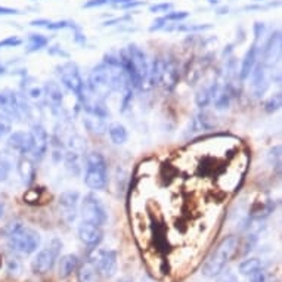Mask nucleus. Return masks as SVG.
Masks as SVG:
<instances>
[{"label": "nucleus", "instance_id": "423d86ee", "mask_svg": "<svg viewBox=\"0 0 282 282\" xmlns=\"http://www.w3.org/2000/svg\"><path fill=\"white\" fill-rule=\"evenodd\" d=\"M79 211L84 222L93 223L98 226H103L108 222V211L103 202L101 201V198H98L95 194L84 195V198L81 200L80 205H79Z\"/></svg>", "mask_w": 282, "mask_h": 282}, {"label": "nucleus", "instance_id": "72a5a7b5", "mask_svg": "<svg viewBox=\"0 0 282 282\" xmlns=\"http://www.w3.org/2000/svg\"><path fill=\"white\" fill-rule=\"evenodd\" d=\"M165 24H167V20H165V17H162V18H158V20H155L152 22V25H151V28H149V31H158V30H161L165 27Z\"/></svg>", "mask_w": 282, "mask_h": 282}, {"label": "nucleus", "instance_id": "20e7f679", "mask_svg": "<svg viewBox=\"0 0 282 282\" xmlns=\"http://www.w3.org/2000/svg\"><path fill=\"white\" fill-rule=\"evenodd\" d=\"M86 89L92 96H95L98 99H103L105 96H108V93L114 90V68H112V65L108 62H102L99 65H96L89 74Z\"/></svg>", "mask_w": 282, "mask_h": 282}, {"label": "nucleus", "instance_id": "f3484780", "mask_svg": "<svg viewBox=\"0 0 282 282\" xmlns=\"http://www.w3.org/2000/svg\"><path fill=\"white\" fill-rule=\"evenodd\" d=\"M44 95L47 98V102L53 108L62 106L64 93H62V89H61V86L58 83H55V81H46V84H44Z\"/></svg>", "mask_w": 282, "mask_h": 282}, {"label": "nucleus", "instance_id": "bb28decb", "mask_svg": "<svg viewBox=\"0 0 282 282\" xmlns=\"http://www.w3.org/2000/svg\"><path fill=\"white\" fill-rule=\"evenodd\" d=\"M31 25H34V27H44V28H47V30H62V28L70 27V22H68V21H57V22H52V21L47 20H34L31 21Z\"/></svg>", "mask_w": 282, "mask_h": 282}, {"label": "nucleus", "instance_id": "2f4dec72", "mask_svg": "<svg viewBox=\"0 0 282 282\" xmlns=\"http://www.w3.org/2000/svg\"><path fill=\"white\" fill-rule=\"evenodd\" d=\"M188 12H185V11H181V12H170V14H167L165 15V20L167 21H182V20H186L188 18Z\"/></svg>", "mask_w": 282, "mask_h": 282}, {"label": "nucleus", "instance_id": "4c0bfd02", "mask_svg": "<svg viewBox=\"0 0 282 282\" xmlns=\"http://www.w3.org/2000/svg\"><path fill=\"white\" fill-rule=\"evenodd\" d=\"M18 14H21L18 9H12V8L0 6V15H18Z\"/></svg>", "mask_w": 282, "mask_h": 282}, {"label": "nucleus", "instance_id": "4468645a", "mask_svg": "<svg viewBox=\"0 0 282 282\" xmlns=\"http://www.w3.org/2000/svg\"><path fill=\"white\" fill-rule=\"evenodd\" d=\"M216 117L207 111L198 112L192 121H191V133H198V132H207V130H213L216 127Z\"/></svg>", "mask_w": 282, "mask_h": 282}, {"label": "nucleus", "instance_id": "f257e3e1", "mask_svg": "<svg viewBox=\"0 0 282 282\" xmlns=\"http://www.w3.org/2000/svg\"><path fill=\"white\" fill-rule=\"evenodd\" d=\"M120 62L132 89H141L149 70L145 52L136 44H129L120 52Z\"/></svg>", "mask_w": 282, "mask_h": 282}, {"label": "nucleus", "instance_id": "c9c22d12", "mask_svg": "<svg viewBox=\"0 0 282 282\" xmlns=\"http://www.w3.org/2000/svg\"><path fill=\"white\" fill-rule=\"evenodd\" d=\"M248 276H250V282H266V276H264V272L262 269L254 272V273H251V275H248Z\"/></svg>", "mask_w": 282, "mask_h": 282}, {"label": "nucleus", "instance_id": "7ed1b4c3", "mask_svg": "<svg viewBox=\"0 0 282 282\" xmlns=\"http://www.w3.org/2000/svg\"><path fill=\"white\" fill-rule=\"evenodd\" d=\"M240 248V240L237 237H226L217 244V247L211 251V254L207 257L205 263L202 264V275L207 278L219 276L223 272L224 266L232 260V257L237 254Z\"/></svg>", "mask_w": 282, "mask_h": 282}, {"label": "nucleus", "instance_id": "e433bc0d", "mask_svg": "<svg viewBox=\"0 0 282 282\" xmlns=\"http://www.w3.org/2000/svg\"><path fill=\"white\" fill-rule=\"evenodd\" d=\"M264 33V24L263 22H256L254 24V34H256V40H259Z\"/></svg>", "mask_w": 282, "mask_h": 282}, {"label": "nucleus", "instance_id": "f8f14e48", "mask_svg": "<svg viewBox=\"0 0 282 282\" xmlns=\"http://www.w3.org/2000/svg\"><path fill=\"white\" fill-rule=\"evenodd\" d=\"M33 133L31 132H14L8 138V146L22 155L31 154L33 151Z\"/></svg>", "mask_w": 282, "mask_h": 282}, {"label": "nucleus", "instance_id": "cd10ccee", "mask_svg": "<svg viewBox=\"0 0 282 282\" xmlns=\"http://www.w3.org/2000/svg\"><path fill=\"white\" fill-rule=\"evenodd\" d=\"M28 41H30L28 52H34V50H40L41 47H44L49 40L43 34H31Z\"/></svg>", "mask_w": 282, "mask_h": 282}, {"label": "nucleus", "instance_id": "412c9836", "mask_svg": "<svg viewBox=\"0 0 282 282\" xmlns=\"http://www.w3.org/2000/svg\"><path fill=\"white\" fill-rule=\"evenodd\" d=\"M18 173H20L24 185H27V186L31 185L36 179V167L28 158H21L18 162Z\"/></svg>", "mask_w": 282, "mask_h": 282}, {"label": "nucleus", "instance_id": "7c9ffc66", "mask_svg": "<svg viewBox=\"0 0 282 282\" xmlns=\"http://www.w3.org/2000/svg\"><path fill=\"white\" fill-rule=\"evenodd\" d=\"M22 40L17 36H11V37H6L3 40H0V47H15V46H20Z\"/></svg>", "mask_w": 282, "mask_h": 282}, {"label": "nucleus", "instance_id": "393cba45", "mask_svg": "<svg viewBox=\"0 0 282 282\" xmlns=\"http://www.w3.org/2000/svg\"><path fill=\"white\" fill-rule=\"evenodd\" d=\"M12 168H14L12 157L8 152L0 151V182H5L9 178Z\"/></svg>", "mask_w": 282, "mask_h": 282}, {"label": "nucleus", "instance_id": "a878e982", "mask_svg": "<svg viewBox=\"0 0 282 282\" xmlns=\"http://www.w3.org/2000/svg\"><path fill=\"white\" fill-rule=\"evenodd\" d=\"M260 269H262V262L259 259H256V257L245 259L244 262L240 263V272H241L242 275H245V276H248V275L260 270Z\"/></svg>", "mask_w": 282, "mask_h": 282}, {"label": "nucleus", "instance_id": "c85d7f7f", "mask_svg": "<svg viewBox=\"0 0 282 282\" xmlns=\"http://www.w3.org/2000/svg\"><path fill=\"white\" fill-rule=\"evenodd\" d=\"M279 108H281V93L273 95L269 101L266 102V105H264V109H266L267 112H275V111H278Z\"/></svg>", "mask_w": 282, "mask_h": 282}, {"label": "nucleus", "instance_id": "9d476101", "mask_svg": "<svg viewBox=\"0 0 282 282\" xmlns=\"http://www.w3.org/2000/svg\"><path fill=\"white\" fill-rule=\"evenodd\" d=\"M80 194L77 191H64L58 198V208L61 217L67 223H73L79 216Z\"/></svg>", "mask_w": 282, "mask_h": 282}, {"label": "nucleus", "instance_id": "5701e85b", "mask_svg": "<svg viewBox=\"0 0 282 282\" xmlns=\"http://www.w3.org/2000/svg\"><path fill=\"white\" fill-rule=\"evenodd\" d=\"M98 278L99 273L90 260L83 263L79 267V282H98Z\"/></svg>", "mask_w": 282, "mask_h": 282}, {"label": "nucleus", "instance_id": "9b49d317", "mask_svg": "<svg viewBox=\"0 0 282 282\" xmlns=\"http://www.w3.org/2000/svg\"><path fill=\"white\" fill-rule=\"evenodd\" d=\"M77 235H79L80 241L83 244H86L87 247H98L101 244L102 238H103L102 226L84 222V220L79 224Z\"/></svg>", "mask_w": 282, "mask_h": 282}, {"label": "nucleus", "instance_id": "b1692460", "mask_svg": "<svg viewBox=\"0 0 282 282\" xmlns=\"http://www.w3.org/2000/svg\"><path fill=\"white\" fill-rule=\"evenodd\" d=\"M216 93H217V84H213L210 87H202L195 95V103L200 108H205L211 102V99L216 96Z\"/></svg>", "mask_w": 282, "mask_h": 282}, {"label": "nucleus", "instance_id": "2eb2a0df", "mask_svg": "<svg viewBox=\"0 0 282 282\" xmlns=\"http://www.w3.org/2000/svg\"><path fill=\"white\" fill-rule=\"evenodd\" d=\"M257 53H259L257 44H253V46L247 50V53H245V57H244V60H242L241 70H240V79H241L242 81L247 80V79L250 77V74H251L254 65L257 64Z\"/></svg>", "mask_w": 282, "mask_h": 282}, {"label": "nucleus", "instance_id": "aec40b11", "mask_svg": "<svg viewBox=\"0 0 282 282\" xmlns=\"http://www.w3.org/2000/svg\"><path fill=\"white\" fill-rule=\"evenodd\" d=\"M81 152L83 149H79L76 146H71V149L67 151L65 154V165L73 175H80L81 172Z\"/></svg>", "mask_w": 282, "mask_h": 282}, {"label": "nucleus", "instance_id": "a19ab883", "mask_svg": "<svg viewBox=\"0 0 282 282\" xmlns=\"http://www.w3.org/2000/svg\"><path fill=\"white\" fill-rule=\"evenodd\" d=\"M120 282H133L132 279H129V278H124V279H121Z\"/></svg>", "mask_w": 282, "mask_h": 282}, {"label": "nucleus", "instance_id": "1a4fd4ad", "mask_svg": "<svg viewBox=\"0 0 282 282\" xmlns=\"http://www.w3.org/2000/svg\"><path fill=\"white\" fill-rule=\"evenodd\" d=\"M90 262L103 278H112L117 272V254L112 250H95L90 256Z\"/></svg>", "mask_w": 282, "mask_h": 282}, {"label": "nucleus", "instance_id": "a211bd4d", "mask_svg": "<svg viewBox=\"0 0 282 282\" xmlns=\"http://www.w3.org/2000/svg\"><path fill=\"white\" fill-rule=\"evenodd\" d=\"M79 267V257L76 254H65L58 263V275L61 278H68Z\"/></svg>", "mask_w": 282, "mask_h": 282}, {"label": "nucleus", "instance_id": "f704fd0d", "mask_svg": "<svg viewBox=\"0 0 282 282\" xmlns=\"http://www.w3.org/2000/svg\"><path fill=\"white\" fill-rule=\"evenodd\" d=\"M106 3H111V0H89L87 3L83 5V8L89 9V8H98V6H103Z\"/></svg>", "mask_w": 282, "mask_h": 282}, {"label": "nucleus", "instance_id": "58836bf2", "mask_svg": "<svg viewBox=\"0 0 282 282\" xmlns=\"http://www.w3.org/2000/svg\"><path fill=\"white\" fill-rule=\"evenodd\" d=\"M9 129H11V127H9L8 123H2V121H0V141L9 133Z\"/></svg>", "mask_w": 282, "mask_h": 282}, {"label": "nucleus", "instance_id": "4be33fe9", "mask_svg": "<svg viewBox=\"0 0 282 282\" xmlns=\"http://www.w3.org/2000/svg\"><path fill=\"white\" fill-rule=\"evenodd\" d=\"M108 135H109V139L114 145H124L127 142L129 138V133H127V129L120 124V123H112L109 124L108 127Z\"/></svg>", "mask_w": 282, "mask_h": 282}, {"label": "nucleus", "instance_id": "dca6fc26", "mask_svg": "<svg viewBox=\"0 0 282 282\" xmlns=\"http://www.w3.org/2000/svg\"><path fill=\"white\" fill-rule=\"evenodd\" d=\"M178 81H179V70H178L176 64L165 62V68H164L160 84L165 90H173L176 87Z\"/></svg>", "mask_w": 282, "mask_h": 282}, {"label": "nucleus", "instance_id": "79ce46f5", "mask_svg": "<svg viewBox=\"0 0 282 282\" xmlns=\"http://www.w3.org/2000/svg\"><path fill=\"white\" fill-rule=\"evenodd\" d=\"M208 2H210V3H217L219 0H208Z\"/></svg>", "mask_w": 282, "mask_h": 282}, {"label": "nucleus", "instance_id": "f03ea898", "mask_svg": "<svg viewBox=\"0 0 282 282\" xmlns=\"http://www.w3.org/2000/svg\"><path fill=\"white\" fill-rule=\"evenodd\" d=\"M5 235L11 250L22 256H30L36 253L41 244L40 234L36 229L22 224L21 222L11 223L5 231Z\"/></svg>", "mask_w": 282, "mask_h": 282}, {"label": "nucleus", "instance_id": "39448f33", "mask_svg": "<svg viewBox=\"0 0 282 282\" xmlns=\"http://www.w3.org/2000/svg\"><path fill=\"white\" fill-rule=\"evenodd\" d=\"M84 185L92 191H102L108 182V165L101 152H90L86 157Z\"/></svg>", "mask_w": 282, "mask_h": 282}, {"label": "nucleus", "instance_id": "c756f323", "mask_svg": "<svg viewBox=\"0 0 282 282\" xmlns=\"http://www.w3.org/2000/svg\"><path fill=\"white\" fill-rule=\"evenodd\" d=\"M6 270L9 272L11 276H18L21 272V263L17 259H9L6 262Z\"/></svg>", "mask_w": 282, "mask_h": 282}, {"label": "nucleus", "instance_id": "473e14b6", "mask_svg": "<svg viewBox=\"0 0 282 282\" xmlns=\"http://www.w3.org/2000/svg\"><path fill=\"white\" fill-rule=\"evenodd\" d=\"M173 8V5L172 3H160V5H152L151 8H149V11L151 12H167V11H170Z\"/></svg>", "mask_w": 282, "mask_h": 282}, {"label": "nucleus", "instance_id": "ddd939ff", "mask_svg": "<svg viewBox=\"0 0 282 282\" xmlns=\"http://www.w3.org/2000/svg\"><path fill=\"white\" fill-rule=\"evenodd\" d=\"M33 141H34V145H33V158L40 161L41 158L46 155L47 152V146H49V138H47V133L44 130V127L41 124H36L33 127Z\"/></svg>", "mask_w": 282, "mask_h": 282}, {"label": "nucleus", "instance_id": "6e6552de", "mask_svg": "<svg viewBox=\"0 0 282 282\" xmlns=\"http://www.w3.org/2000/svg\"><path fill=\"white\" fill-rule=\"evenodd\" d=\"M61 248H62V242L57 238H53L50 244L44 248H41L40 251L36 254V257L31 262V269L36 275H46L49 273L55 263L58 260L61 254Z\"/></svg>", "mask_w": 282, "mask_h": 282}, {"label": "nucleus", "instance_id": "6ab92c4d", "mask_svg": "<svg viewBox=\"0 0 282 282\" xmlns=\"http://www.w3.org/2000/svg\"><path fill=\"white\" fill-rule=\"evenodd\" d=\"M165 62L167 61L164 60H155L151 65H149V70H148V77H146V81L149 87H155L160 84L162 77V73H164V68H165Z\"/></svg>", "mask_w": 282, "mask_h": 282}, {"label": "nucleus", "instance_id": "0eeeda50", "mask_svg": "<svg viewBox=\"0 0 282 282\" xmlns=\"http://www.w3.org/2000/svg\"><path fill=\"white\" fill-rule=\"evenodd\" d=\"M57 70H58V76H60L62 84L68 90H71L80 101H83L87 89H86V83L81 77L77 64L76 62H65V64L60 65Z\"/></svg>", "mask_w": 282, "mask_h": 282}, {"label": "nucleus", "instance_id": "ea45409f", "mask_svg": "<svg viewBox=\"0 0 282 282\" xmlns=\"http://www.w3.org/2000/svg\"><path fill=\"white\" fill-rule=\"evenodd\" d=\"M30 95H31V98H37V99H39V98H40V89H37V87L33 89V90L30 92Z\"/></svg>", "mask_w": 282, "mask_h": 282}]
</instances>
